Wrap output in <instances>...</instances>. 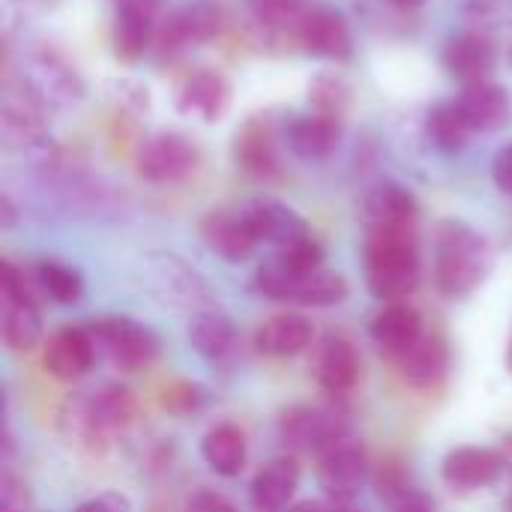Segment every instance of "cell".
Returning a JSON list of instances; mask_svg holds the SVG:
<instances>
[{
	"instance_id": "obj_1",
	"label": "cell",
	"mask_w": 512,
	"mask_h": 512,
	"mask_svg": "<svg viewBox=\"0 0 512 512\" xmlns=\"http://www.w3.org/2000/svg\"><path fill=\"white\" fill-rule=\"evenodd\" d=\"M366 282L384 303H402L420 285V249L414 225H387L366 231Z\"/></svg>"
},
{
	"instance_id": "obj_2",
	"label": "cell",
	"mask_w": 512,
	"mask_h": 512,
	"mask_svg": "<svg viewBox=\"0 0 512 512\" xmlns=\"http://www.w3.org/2000/svg\"><path fill=\"white\" fill-rule=\"evenodd\" d=\"M489 270V246L465 222H444L435 240V282L447 297H468Z\"/></svg>"
},
{
	"instance_id": "obj_3",
	"label": "cell",
	"mask_w": 512,
	"mask_h": 512,
	"mask_svg": "<svg viewBox=\"0 0 512 512\" xmlns=\"http://www.w3.org/2000/svg\"><path fill=\"white\" fill-rule=\"evenodd\" d=\"M258 294L276 300V303H294V306H339L348 297L345 276L321 267V270H294L279 255L264 261L255 273Z\"/></svg>"
},
{
	"instance_id": "obj_4",
	"label": "cell",
	"mask_w": 512,
	"mask_h": 512,
	"mask_svg": "<svg viewBox=\"0 0 512 512\" xmlns=\"http://www.w3.org/2000/svg\"><path fill=\"white\" fill-rule=\"evenodd\" d=\"M135 414V402L126 387L102 384L96 390H87L84 396H75L69 402V414H63V423L72 435L84 441H105L129 426Z\"/></svg>"
},
{
	"instance_id": "obj_5",
	"label": "cell",
	"mask_w": 512,
	"mask_h": 512,
	"mask_svg": "<svg viewBox=\"0 0 512 512\" xmlns=\"http://www.w3.org/2000/svg\"><path fill=\"white\" fill-rule=\"evenodd\" d=\"M87 330L96 342V354H102L123 372L147 369L159 354L156 333L132 318H99L87 324Z\"/></svg>"
},
{
	"instance_id": "obj_6",
	"label": "cell",
	"mask_w": 512,
	"mask_h": 512,
	"mask_svg": "<svg viewBox=\"0 0 512 512\" xmlns=\"http://www.w3.org/2000/svg\"><path fill=\"white\" fill-rule=\"evenodd\" d=\"M0 279H3V342L9 351L27 354L42 339V318L33 300V288L12 261L0 264Z\"/></svg>"
},
{
	"instance_id": "obj_7",
	"label": "cell",
	"mask_w": 512,
	"mask_h": 512,
	"mask_svg": "<svg viewBox=\"0 0 512 512\" xmlns=\"http://www.w3.org/2000/svg\"><path fill=\"white\" fill-rule=\"evenodd\" d=\"M198 147L180 132H156L141 141L135 153V168L147 183H180L198 168Z\"/></svg>"
},
{
	"instance_id": "obj_8",
	"label": "cell",
	"mask_w": 512,
	"mask_h": 512,
	"mask_svg": "<svg viewBox=\"0 0 512 512\" xmlns=\"http://www.w3.org/2000/svg\"><path fill=\"white\" fill-rule=\"evenodd\" d=\"M42 96L21 78L6 81L3 87V108H0V132L9 147L33 150L45 144V120H42Z\"/></svg>"
},
{
	"instance_id": "obj_9",
	"label": "cell",
	"mask_w": 512,
	"mask_h": 512,
	"mask_svg": "<svg viewBox=\"0 0 512 512\" xmlns=\"http://www.w3.org/2000/svg\"><path fill=\"white\" fill-rule=\"evenodd\" d=\"M282 438L294 450H306V453H321L324 456L327 450H333L336 444H342L348 438V423L339 414H330V411L297 408V411L285 414Z\"/></svg>"
},
{
	"instance_id": "obj_10",
	"label": "cell",
	"mask_w": 512,
	"mask_h": 512,
	"mask_svg": "<svg viewBox=\"0 0 512 512\" xmlns=\"http://www.w3.org/2000/svg\"><path fill=\"white\" fill-rule=\"evenodd\" d=\"M297 42L324 60H348L354 54V36L348 21L342 18V12L330 9V6H309Z\"/></svg>"
},
{
	"instance_id": "obj_11",
	"label": "cell",
	"mask_w": 512,
	"mask_h": 512,
	"mask_svg": "<svg viewBox=\"0 0 512 512\" xmlns=\"http://www.w3.org/2000/svg\"><path fill=\"white\" fill-rule=\"evenodd\" d=\"M96 342L87 327H63L45 345V372L57 381H75L87 375L96 360Z\"/></svg>"
},
{
	"instance_id": "obj_12",
	"label": "cell",
	"mask_w": 512,
	"mask_h": 512,
	"mask_svg": "<svg viewBox=\"0 0 512 512\" xmlns=\"http://www.w3.org/2000/svg\"><path fill=\"white\" fill-rule=\"evenodd\" d=\"M318 477L333 501H351L369 477V459L360 444L345 438L342 444H336L333 450H327L321 456Z\"/></svg>"
},
{
	"instance_id": "obj_13",
	"label": "cell",
	"mask_w": 512,
	"mask_h": 512,
	"mask_svg": "<svg viewBox=\"0 0 512 512\" xmlns=\"http://www.w3.org/2000/svg\"><path fill=\"white\" fill-rule=\"evenodd\" d=\"M201 237L204 243L225 261L240 264L246 258H252L258 237L246 219V210H213L204 222H201Z\"/></svg>"
},
{
	"instance_id": "obj_14",
	"label": "cell",
	"mask_w": 512,
	"mask_h": 512,
	"mask_svg": "<svg viewBox=\"0 0 512 512\" xmlns=\"http://www.w3.org/2000/svg\"><path fill=\"white\" fill-rule=\"evenodd\" d=\"M504 471V456L492 447H459L444 456L441 477L447 486L474 492L492 486Z\"/></svg>"
},
{
	"instance_id": "obj_15",
	"label": "cell",
	"mask_w": 512,
	"mask_h": 512,
	"mask_svg": "<svg viewBox=\"0 0 512 512\" xmlns=\"http://www.w3.org/2000/svg\"><path fill=\"white\" fill-rule=\"evenodd\" d=\"M177 105L180 111L213 123L231 105V84L213 69H195L177 84Z\"/></svg>"
},
{
	"instance_id": "obj_16",
	"label": "cell",
	"mask_w": 512,
	"mask_h": 512,
	"mask_svg": "<svg viewBox=\"0 0 512 512\" xmlns=\"http://www.w3.org/2000/svg\"><path fill=\"white\" fill-rule=\"evenodd\" d=\"M243 210H246V219H249L258 243H273L279 249H288V246L312 237L306 219L297 210H291L288 204H279V201H252Z\"/></svg>"
},
{
	"instance_id": "obj_17",
	"label": "cell",
	"mask_w": 512,
	"mask_h": 512,
	"mask_svg": "<svg viewBox=\"0 0 512 512\" xmlns=\"http://www.w3.org/2000/svg\"><path fill=\"white\" fill-rule=\"evenodd\" d=\"M444 66L453 78L468 84H483L498 66V48L483 33H462L447 42Z\"/></svg>"
},
{
	"instance_id": "obj_18",
	"label": "cell",
	"mask_w": 512,
	"mask_h": 512,
	"mask_svg": "<svg viewBox=\"0 0 512 512\" xmlns=\"http://www.w3.org/2000/svg\"><path fill=\"white\" fill-rule=\"evenodd\" d=\"M312 321L297 315V312H285V315H273L267 318L258 333H255V348L264 357L273 360H285V357H297L312 345Z\"/></svg>"
},
{
	"instance_id": "obj_19",
	"label": "cell",
	"mask_w": 512,
	"mask_h": 512,
	"mask_svg": "<svg viewBox=\"0 0 512 512\" xmlns=\"http://www.w3.org/2000/svg\"><path fill=\"white\" fill-rule=\"evenodd\" d=\"M459 111L465 114L468 126L474 132H495L501 126H507L512 114L510 93L501 84L483 81V84H468L462 90V96L456 99Z\"/></svg>"
},
{
	"instance_id": "obj_20",
	"label": "cell",
	"mask_w": 512,
	"mask_h": 512,
	"mask_svg": "<svg viewBox=\"0 0 512 512\" xmlns=\"http://www.w3.org/2000/svg\"><path fill=\"white\" fill-rule=\"evenodd\" d=\"M420 336H423V318L405 300L402 303H387L375 315V321H372V339H375V345L384 354H390L393 360L399 354H405Z\"/></svg>"
},
{
	"instance_id": "obj_21",
	"label": "cell",
	"mask_w": 512,
	"mask_h": 512,
	"mask_svg": "<svg viewBox=\"0 0 512 512\" xmlns=\"http://www.w3.org/2000/svg\"><path fill=\"white\" fill-rule=\"evenodd\" d=\"M297 483H300V468L294 459L282 456V459H273L270 465H264L258 471V477L252 480V510L255 512H285L291 510V498L297 492Z\"/></svg>"
},
{
	"instance_id": "obj_22",
	"label": "cell",
	"mask_w": 512,
	"mask_h": 512,
	"mask_svg": "<svg viewBox=\"0 0 512 512\" xmlns=\"http://www.w3.org/2000/svg\"><path fill=\"white\" fill-rule=\"evenodd\" d=\"M315 378L327 393H351L360 381V354L357 348L342 339V336H330L324 342V348L318 351L315 360Z\"/></svg>"
},
{
	"instance_id": "obj_23",
	"label": "cell",
	"mask_w": 512,
	"mask_h": 512,
	"mask_svg": "<svg viewBox=\"0 0 512 512\" xmlns=\"http://www.w3.org/2000/svg\"><path fill=\"white\" fill-rule=\"evenodd\" d=\"M366 228H387V225H414L417 201L399 183H378L363 198Z\"/></svg>"
},
{
	"instance_id": "obj_24",
	"label": "cell",
	"mask_w": 512,
	"mask_h": 512,
	"mask_svg": "<svg viewBox=\"0 0 512 512\" xmlns=\"http://www.w3.org/2000/svg\"><path fill=\"white\" fill-rule=\"evenodd\" d=\"M396 363H399L402 378L408 384H414V387H435L447 375L450 354H447V345L438 336L423 333L405 354L396 357Z\"/></svg>"
},
{
	"instance_id": "obj_25",
	"label": "cell",
	"mask_w": 512,
	"mask_h": 512,
	"mask_svg": "<svg viewBox=\"0 0 512 512\" xmlns=\"http://www.w3.org/2000/svg\"><path fill=\"white\" fill-rule=\"evenodd\" d=\"M234 159L249 177H261V180L273 177L279 171V153H276V141H273L270 126L261 120L246 123L243 132H237Z\"/></svg>"
},
{
	"instance_id": "obj_26",
	"label": "cell",
	"mask_w": 512,
	"mask_h": 512,
	"mask_svg": "<svg viewBox=\"0 0 512 512\" xmlns=\"http://www.w3.org/2000/svg\"><path fill=\"white\" fill-rule=\"evenodd\" d=\"M339 120L327 117V114H309L300 117L288 126V144L291 150L306 159V162H321L327 159L336 144H339Z\"/></svg>"
},
{
	"instance_id": "obj_27",
	"label": "cell",
	"mask_w": 512,
	"mask_h": 512,
	"mask_svg": "<svg viewBox=\"0 0 512 512\" xmlns=\"http://www.w3.org/2000/svg\"><path fill=\"white\" fill-rule=\"evenodd\" d=\"M201 456L207 468L219 477H240L246 468V435L234 423L213 426L201 441Z\"/></svg>"
},
{
	"instance_id": "obj_28",
	"label": "cell",
	"mask_w": 512,
	"mask_h": 512,
	"mask_svg": "<svg viewBox=\"0 0 512 512\" xmlns=\"http://www.w3.org/2000/svg\"><path fill=\"white\" fill-rule=\"evenodd\" d=\"M156 27H153V12L138 9V6H120L117 21H114V54L126 63H135L144 57V51L153 45Z\"/></svg>"
},
{
	"instance_id": "obj_29",
	"label": "cell",
	"mask_w": 512,
	"mask_h": 512,
	"mask_svg": "<svg viewBox=\"0 0 512 512\" xmlns=\"http://www.w3.org/2000/svg\"><path fill=\"white\" fill-rule=\"evenodd\" d=\"M189 345L204 357V360H222L231 345H234V327L231 321L216 312V309H204V312H195L192 321H189Z\"/></svg>"
},
{
	"instance_id": "obj_30",
	"label": "cell",
	"mask_w": 512,
	"mask_h": 512,
	"mask_svg": "<svg viewBox=\"0 0 512 512\" xmlns=\"http://www.w3.org/2000/svg\"><path fill=\"white\" fill-rule=\"evenodd\" d=\"M159 282H162V294H168L165 300L177 303V306H186V309H195V312H204V309H213L207 303L210 291L207 285L198 279L195 270H189L186 264L168 258L162 261V270H159Z\"/></svg>"
},
{
	"instance_id": "obj_31",
	"label": "cell",
	"mask_w": 512,
	"mask_h": 512,
	"mask_svg": "<svg viewBox=\"0 0 512 512\" xmlns=\"http://www.w3.org/2000/svg\"><path fill=\"white\" fill-rule=\"evenodd\" d=\"M426 132L432 138V144L444 153H459L468 138H471V126L465 120V114L459 111L456 102H441L429 111V120H426Z\"/></svg>"
},
{
	"instance_id": "obj_32",
	"label": "cell",
	"mask_w": 512,
	"mask_h": 512,
	"mask_svg": "<svg viewBox=\"0 0 512 512\" xmlns=\"http://www.w3.org/2000/svg\"><path fill=\"white\" fill-rule=\"evenodd\" d=\"M33 279L39 285V291L60 303V306H72L84 297V279L75 267L60 264V261H39L33 270Z\"/></svg>"
},
{
	"instance_id": "obj_33",
	"label": "cell",
	"mask_w": 512,
	"mask_h": 512,
	"mask_svg": "<svg viewBox=\"0 0 512 512\" xmlns=\"http://www.w3.org/2000/svg\"><path fill=\"white\" fill-rule=\"evenodd\" d=\"M249 12L267 33L297 39L309 6L303 0H249Z\"/></svg>"
},
{
	"instance_id": "obj_34",
	"label": "cell",
	"mask_w": 512,
	"mask_h": 512,
	"mask_svg": "<svg viewBox=\"0 0 512 512\" xmlns=\"http://www.w3.org/2000/svg\"><path fill=\"white\" fill-rule=\"evenodd\" d=\"M309 99L315 102V114H327V117H342L348 102H351V87L339 78V75H321L312 87H309Z\"/></svg>"
},
{
	"instance_id": "obj_35",
	"label": "cell",
	"mask_w": 512,
	"mask_h": 512,
	"mask_svg": "<svg viewBox=\"0 0 512 512\" xmlns=\"http://www.w3.org/2000/svg\"><path fill=\"white\" fill-rule=\"evenodd\" d=\"M468 12L486 24H510L512 0H465Z\"/></svg>"
},
{
	"instance_id": "obj_36",
	"label": "cell",
	"mask_w": 512,
	"mask_h": 512,
	"mask_svg": "<svg viewBox=\"0 0 512 512\" xmlns=\"http://www.w3.org/2000/svg\"><path fill=\"white\" fill-rule=\"evenodd\" d=\"M186 512H237V507H234L225 495L201 489V492H195V495L189 498Z\"/></svg>"
},
{
	"instance_id": "obj_37",
	"label": "cell",
	"mask_w": 512,
	"mask_h": 512,
	"mask_svg": "<svg viewBox=\"0 0 512 512\" xmlns=\"http://www.w3.org/2000/svg\"><path fill=\"white\" fill-rule=\"evenodd\" d=\"M492 177H495V186L512 198V144L498 150V156L492 162Z\"/></svg>"
},
{
	"instance_id": "obj_38",
	"label": "cell",
	"mask_w": 512,
	"mask_h": 512,
	"mask_svg": "<svg viewBox=\"0 0 512 512\" xmlns=\"http://www.w3.org/2000/svg\"><path fill=\"white\" fill-rule=\"evenodd\" d=\"M393 512H435V504L420 492L399 489L396 498H393Z\"/></svg>"
},
{
	"instance_id": "obj_39",
	"label": "cell",
	"mask_w": 512,
	"mask_h": 512,
	"mask_svg": "<svg viewBox=\"0 0 512 512\" xmlns=\"http://www.w3.org/2000/svg\"><path fill=\"white\" fill-rule=\"evenodd\" d=\"M75 512H129V501H126L123 495L105 492V495H99V498L84 501Z\"/></svg>"
},
{
	"instance_id": "obj_40",
	"label": "cell",
	"mask_w": 512,
	"mask_h": 512,
	"mask_svg": "<svg viewBox=\"0 0 512 512\" xmlns=\"http://www.w3.org/2000/svg\"><path fill=\"white\" fill-rule=\"evenodd\" d=\"M285 512H327L324 504H318V501H303V504H294L291 510Z\"/></svg>"
},
{
	"instance_id": "obj_41",
	"label": "cell",
	"mask_w": 512,
	"mask_h": 512,
	"mask_svg": "<svg viewBox=\"0 0 512 512\" xmlns=\"http://www.w3.org/2000/svg\"><path fill=\"white\" fill-rule=\"evenodd\" d=\"M327 512H357V510L351 507V501H330Z\"/></svg>"
},
{
	"instance_id": "obj_42",
	"label": "cell",
	"mask_w": 512,
	"mask_h": 512,
	"mask_svg": "<svg viewBox=\"0 0 512 512\" xmlns=\"http://www.w3.org/2000/svg\"><path fill=\"white\" fill-rule=\"evenodd\" d=\"M390 3H396L399 9H417V6H423L426 0H390Z\"/></svg>"
},
{
	"instance_id": "obj_43",
	"label": "cell",
	"mask_w": 512,
	"mask_h": 512,
	"mask_svg": "<svg viewBox=\"0 0 512 512\" xmlns=\"http://www.w3.org/2000/svg\"><path fill=\"white\" fill-rule=\"evenodd\" d=\"M507 369H510V375H512V339H510V351H507Z\"/></svg>"
}]
</instances>
